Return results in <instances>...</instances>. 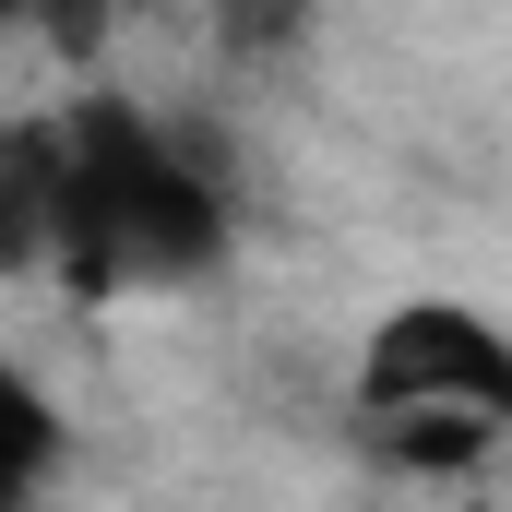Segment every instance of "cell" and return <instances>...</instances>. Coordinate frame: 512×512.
<instances>
[{
    "label": "cell",
    "instance_id": "cell-1",
    "mask_svg": "<svg viewBox=\"0 0 512 512\" xmlns=\"http://www.w3.org/2000/svg\"><path fill=\"white\" fill-rule=\"evenodd\" d=\"M227 262L215 167L143 108L0 131V274H60L72 298H155Z\"/></svg>",
    "mask_w": 512,
    "mask_h": 512
},
{
    "label": "cell",
    "instance_id": "cell-2",
    "mask_svg": "<svg viewBox=\"0 0 512 512\" xmlns=\"http://www.w3.org/2000/svg\"><path fill=\"white\" fill-rule=\"evenodd\" d=\"M501 417L512 429V334L477 298H405L358 346V429L370 417Z\"/></svg>",
    "mask_w": 512,
    "mask_h": 512
},
{
    "label": "cell",
    "instance_id": "cell-3",
    "mask_svg": "<svg viewBox=\"0 0 512 512\" xmlns=\"http://www.w3.org/2000/svg\"><path fill=\"white\" fill-rule=\"evenodd\" d=\"M60 465H72V417L48 405L36 370L0 358V512H36L48 489H60Z\"/></svg>",
    "mask_w": 512,
    "mask_h": 512
},
{
    "label": "cell",
    "instance_id": "cell-4",
    "mask_svg": "<svg viewBox=\"0 0 512 512\" xmlns=\"http://www.w3.org/2000/svg\"><path fill=\"white\" fill-rule=\"evenodd\" d=\"M358 441H370L382 465H405V477H465V465L501 453V417H441V405H429V417H370Z\"/></svg>",
    "mask_w": 512,
    "mask_h": 512
},
{
    "label": "cell",
    "instance_id": "cell-5",
    "mask_svg": "<svg viewBox=\"0 0 512 512\" xmlns=\"http://www.w3.org/2000/svg\"><path fill=\"white\" fill-rule=\"evenodd\" d=\"M215 24H227V48H251V60H274V48H298L310 0H215Z\"/></svg>",
    "mask_w": 512,
    "mask_h": 512
},
{
    "label": "cell",
    "instance_id": "cell-6",
    "mask_svg": "<svg viewBox=\"0 0 512 512\" xmlns=\"http://www.w3.org/2000/svg\"><path fill=\"white\" fill-rule=\"evenodd\" d=\"M24 12H48V0H0V24H24Z\"/></svg>",
    "mask_w": 512,
    "mask_h": 512
}]
</instances>
